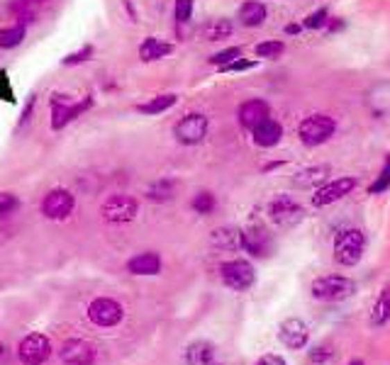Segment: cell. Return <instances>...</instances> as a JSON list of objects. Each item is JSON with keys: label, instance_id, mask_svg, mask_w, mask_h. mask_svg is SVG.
I'll list each match as a JSON object with an SVG mask.
<instances>
[{"label": "cell", "instance_id": "5", "mask_svg": "<svg viewBox=\"0 0 390 365\" xmlns=\"http://www.w3.org/2000/svg\"><path fill=\"white\" fill-rule=\"evenodd\" d=\"M305 217V210L290 198V195H278L269 203V219L278 227H296Z\"/></svg>", "mask_w": 390, "mask_h": 365}, {"label": "cell", "instance_id": "15", "mask_svg": "<svg viewBox=\"0 0 390 365\" xmlns=\"http://www.w3.org/2000/svg\"><path fill=\"white\" fill-rule=\"evenodd\" d=\"M241 248L254 258H264L271 251V237L266 234V229L249 227L246 232H241Z\"/></svg>", "mask_w": 390, "mask_h": 365}, {"label": "cell", "instance_id": "30", "mask_svg": "<svg viewBox=\"0 0 390 365\" xmlns=\"http://www.w3.org/2000/svg\"><path fill=\"white\" fill-rule=\"evenodd\" d=\"M285 51V44L283 42H261V44H256V56L259 59H278L280 54Z\"/></svg>", "mask_w": 390, "mask_h": 365}, {"label": "cell", "instance_id": "7", "mask_svg": "<svg viewBox=\"0 0 390 365\" xmlns=\"http://www.w3.org/2000/svg\"><path fill=\"white\" fill-rule=\"evenodd\" d=\"M76 210V195L66 188H54L44 195L42 200V214L46 219H54V222H61V219H69L71 212Z\"/></svg>", "mask_w": 390, "mask_h": 365}, {"label": "cell", "instance_id": "25", "mask_svg": "<svg viewBox=\"0 0 390 365\" xmlns=\"http://www.w3.org/2000/svg\"><path fill=\"white\" fill-rule=\"evenodd\" d=\"M327 176H330V166L305 168V171H300L296 176V185H300V188H312V185H320V182H325Z\"/></svg>", "mask_w": 390, "mask_h": 365}, {"label": "cell", "instance_id": "20", "mask_svg": "<svg viewBox=\"0 0 390 365\" xmlns=\"http://www.w3.org/2000/svg\"><path fill=\"white\" fill-rule=\"evenodd\" d=\"M210 244L220 251H239L241 248V229L220 227L210 234Z\"/></svg>", "mask_w": 390, "mask_h": 365}, {"label": "cell", "instance_id": "26", "mask_svg": "<svg viewBox=\"0 0 390 365\" xmlns=\"http://www.w3.org/2000/svg\"><path fill=\"white\" fill-rule=\"evenodd\" d=\"M176 95H171V93H164V95H156V98H151L149 103H144V105H139V112L142 114H161V112H166L169 108H173L176 105Z\"/></svg>", "mask_w": 390, "mask_h": 365}, {"label": "cell", "instance_id": "40", "mask_svg": "<svg viewBox=\"0 0 390 365\" xmlns=\"http://www.w3.org/2000/svg\"><path fill=\"white\" fill-rule=\"evenodd\" d=\"M35 103H37V98H35V95H32V98L27 100V105H25V110H22V114H20V122H17V124H20V127L27 122V119H30L32 110H35Z\"/></svg>", "mask_w": 390, "mask_h": 365}, {"label": "cell", "instance_id": "24", "mask_svg": "<svg viewBox=\"0 0 390 365\" xmlns=\"http://www.w3.org/2000/svg\"><path fill=\"white\" fill-rule=\"evenodd\" d=\"M390 321V285H383L378 292L373 309H371V324L373 326H385Z\"/></svg>", "mask_w": 390, "mask_h": 365}, {"label": "cell", "instance_id": "23", "mask_svg": "<svg viewBox=\"0 0 390 365\" xmlns=\"http://www.w3.org/2000/svg\"><path fill=\"white\" fill-rule=\"evenodd\" d=\"M232 32H235V25H232V20H225V17H215V20H210V22H205V25H203V40L220 42V40H227V37H232Z\"/></svg>", "mask_w": 390, "mask_h": 365}, {"label": "cell", "instance_id": "31", "mask_svg": "<svg viewBox=\"0 0 390 365\" xmlns=\"http://www.w3.org/2000/svg\"><path fill=\"white\" fill-rule=\"evenodd\" d=\"M307 358H310L312 365H327L334 360V350L327 348V346H317V348H312L310 353H307Z\"/></svg>", "mask_w": 390, "mask_h": 365}, {"label": "cell", "instance_id": "11", "mask_svg": "<svg viewBox=\"0 0 390 365\" xmlns=\"http://www.w3.org/2000/svg\"><path fill=\"white\" fill-rule=\"evenodd\" d=\"M278 341L290 350H300L310 341V326L298 316H290L278 324Z\"/></svg>", "mask_w": 390, "mask_h": 365}, {"label": "cell", "instance_id": "34", "mask_svg": "<svg viewBox=\"0 0 390 365\" xmlns=\"http://www.w3.org/2000/svg\"><path fill=\"white\" fill-rule=\"evenodd\" d=\"M327 17H330V12H327V8H320V10H315L312 15L305 17V22H303V27H307V30H320V27L327 25Z\"/></svg>", "mask_w": 390, "mask_h": 365}, {"label": "cell", "instance_id": "18", "mask_svg": "<svg viewBox=\"0 0 390 365\" xmlns=\"http://www.w3.org/2000/svg\"><path fill=\"white\" fill-rule=\"evenodd\" d=\"M188 365H215V346L210 341H193L183 353Z\"/></svg>", "mask_w": 390, "mask_h": 365}, {"label": "cell", "instance_id": "33", "mask_svg": "<svg viewBox=\"0 0 390 365\" xmlns=\"http://www.w3.org/2000/svg\"><path fill=\"white\" fill-rule=\"evenodd\" d=\"M20 207V200L15 193H0V217H8Z\"/></svg>", "mask_w": 390, "mask_h": 365}, {"label": "cell", "instance_id": "10", "mask_svg": "<svg viewBox=\"0 0 390 365\" xmlns=\"http://www.w3.org/2000/svg\"><path fill=\"white\" fill-rule=\"evenodd\" d=\"M51 355V343L46 336L42 334H30L20 341L17 346V358L22 360L25 365H42L46 363Z\"/></svg>", "mask_w": 390, "mask_h": 365}, {"label": "cell", "instance_id": "27", "mask_svg": "<svg viewBox=\"0 0 390 365\" xmlns=\"http://www.w3.org/2000/svg\"><path fill=\"white\" fill-rule=\"evenodd\" d=\"M173 190H176L173 180H156L146 188V198H149L151 203H169V200L173 198Z\"/></svg>", "mask_w": 390, "mask_h": 365}, {"label": "cell", "instance_id": "21", "mask_svg": "<svg viewBox=\"0 0 390 365\" xmlns=\"http://www.w3.org/2000/svg\"><path fill=\"white\" fill-rule=\"evenodd\" d=\"M266 15H269V10H266L264 3H259V0H249V3H244V6L239 8L237 20H239L244 27H261L266 20Z\"/></svg>", "mask_w": 390, "mask_h": 365}, {"label": "cell", "instance_id": "37", "mask_svg": "<svg viewBox=\"0 0 390 365\" xmlns=\"http://www.w3.org/2000/svg\"><path fill=\"white\" fill-rule=\"evenodd\" d=\"M90 56H93V46H80L78 51H74V54L66 56L64 66H78V64H83V61H88Z\"/></svg>", "mask_w": 390, "mask_h": 365}, {"label": "cell", "instance_id": "35", "mask_svg": "<svg viewBox=\"0 0 390 365\" xmlns=\"http://www.w3.org/2000/svg\"><path fill=\"white\" fill-rule=\"evenodd\" d=\"M239 56H241V49H239V46H230V49H225V51H217V54L210 59V64L225 66V64H230V61L239 59Z\"/></svg>", "mask_w": 390, "mask_h": 365}, {"label": "cell", "instance_id": "9", "mask_svg": "<svg viewBox=\"0 0 390 365\" xmlns=\"http://www.w3.org/2000/svg\"><path fill=\"white\" fill-rule=\"evenodd\" d=\"M125 316V309L117 300L112 297H98L88 305V319L98 326H117Z\"/></svg>", "mask_w": 390, "mask_h": 365}, {"label": "cell", "instance_id": "8", "mask_svg": "<svg viewBox=\"0 0 390 365\" xmlns=\"http://www.w3.org/2000/svg\"><path fill=\"white\" fill-rule=\"evenodd\" d=\"M137 212H139V203L135 198H130V195H110L101 207L103 219L112 224L132 222L137 217Z\"/></svg>", "mask_w": 390, "mask_h": 365}, {"label": "cell", "instance_id": "2", "mask_svg": "<svg viewBox=\"0 0 390 365\" xmlns=\"http://www.w3.org/2000/svg\"><path fill=\"white\" fill-rule=\"evenodd\" d=\"M366 237L361 229H341L334 237V261L344 268H354L364 256Z\"/></svg>", "mask_w": 390, "mask_h": 365}, {"label": "cell", "instance_id": "14", "mask_svg": "<svg viewBox=\"0 0 390 365\" xmlns=\"http://www.w3.org/2000/svg\"><path fill=\"white\" fill-rule=\"evenodd\" d=\"M93 108V98L85 95V98L76 100L71 105H61V108H51V129H64L69 122H74L76 117L85 112V110Z\"/></svg>", "mask_w": 390, "mask_h": 365}, {"label": "cell", "instance_id": "1", "mask_svg": "<svg viewBox=\"0 0 390 365\" xmlns=\"http://www.w3.org/2000/svg\"><path fill=\"white\" fill-rule=\"evenodd\" d=\"M310 295L320 302H341L356 295V282L344 275H322L312 280Z\"/></svg>", "mask_w": 390, "mask_h": 365}, {"label": "cell", "instance_id": "4", "mask_svg": "<svg viewBox=\"0 0 390 365\" xmlns=\"http://www.w3.org/2000/svg\"><path fill=\"white\" fill-rule=\"evenodd\" d=\"M220 278H222V282H225L227 287L244 292L256 282V271H254V266H251L249 261H244V258H235V261L222 263V266H220Z\"/></svg>", "mask_w": 390, "mask_h": 365}, {"label": "cell", "instance_id": "43", "mask_svg": "<svg viewBox=\"0 0 390 365\" xmlns=\"http://www.w3.org/2000/svg\"><path fill=\"white\" fill-rule=\"evenodd\" d=\"M349 365H364V360H351Z\"/></svg>", "mask_w": 390, "mask_h": 365}, {"label": "cell", "instance_id": "17", "mask_svg": "<svg viewBox=\"0 0 390 365\" xmlns=\"http://www.w3.org/2000/svg\"><path fill=\"white\" fill-rule=\"evenodd\" d=\"M266 117H271V108L266 100H246L239 108V124L246 129H254Z\"/></svg>", "mask_w": 390, "mask_h": 365}, {"label": "cell", "instance_id": "13", "mask_svg": "<svg viewBox=\"0 0 390 365\" xmlns=\"http://www.w3.org/2000/svg\"><path fill=\"white\" fill-rule=\"evenodd\" d=\"M59 355L66 365H90V363H95V348L88 343V341H80V339L66 341V343L61 346Z\"/></svg>", "mask_w": 390, "mask_h": 365}, {"label": "cell", "instance_id": "41", "mask_svg": "<svg viewBox=\"0 0 390 365\" xmlns=\"http://www.w3.org/2000/svg\"><path fill=\"white\" fill-rule=\"evenodd\" d=\"M125 8H127V12H130V15H132V22H137V12H135V8H132L130 0H125Z\"/></svg>", "mask_w": 390, "mask_h": 365}, {"label": "cell", "instance_id": "22", "mask_svg": "<svg viewBox=\"0 0 390 365\" xmlns=\"http://www.w3.org/2000/svg\"><path fill=\"white\" fill-rule=\"evenodd\" d=\"M173 51V44L171 42H164L159 37H149V40L142 42L139 46V59L142 61H159L164 56H169Z\"/></svg>", "mask_w": 390, "mask_h": 365}, {"label": "cell", "instance_id": "28", "mask_svg": "<svg viewBox=\"0 0 390 365\" xmlns=\"http://www.w3.org/2000/svg\"><path fill=\"white\" fill-rule=\"evenodd\" d=\"M25 35H27V30L20 22L12 27H6V30H0V49H15V46H20Z\"/></svg>", "mask_w": 390, "mask_h": 365}, {"label": "cell", "instance_id": "39", "mask_svg": "<svg viewBox=\"0 0 390 365\" xmlns=\"http://www.w3.org/2000/svg\"><path fill=\"white\" fill-rule=\"evenodd\" d=\"M256 365H285V360L280 358V355H275V353H266V355H261V358L256 360Z\"/></svg>", "mask_w": 390, "mask_h": 365}, {"label": "cell", "instance_id": "6", "mask_svg": "<svg viewBox=\"0 0 390 365\" xmlns=\"http://www.w3.org/2000/svg\"><path fill=\"white\" fill-rule=\"evenodd\" d=\"M207 127H210V119L203 112H190L185 117H180L173 127V137L178 139L185 146H193V144H201L207 134Z\"/></svg>", "mask_w": 390, "mask_h": 365}, {"label": "cell", "instance_id": "19", "mask_svg": "<svg viewBox=\"0 0 390 365\" xmlns=\"http://www.w3.org/2000/svg\"><path fill=\"white\" fill-rule=\"evenodd\" d=\"M127 271H130L132 275H156V273H161L159 253H154V251L137 253L135 258L127 261Z\"/></svg>", "mask_w": 390, "mask_h": 365}, {"label": "cell", "instance_id": "29", "mask_svg": "<svg viewBox=\"0 0 390 365\" xmlns=\"http://www.w3.org/2000/svg\"><path fill=\"white\" fill-rule=\"evenodd\" d=\"M190 207H193L198 214H210L212 210L217 207V200L212 193H198L193 198V203H190Z\"/></svg>", "mask_w": 390, "mask_h": 365}, {"label": "cell", "instance_id": "42", "mask_svg": "<svg viewBox=\"0 0 390 365\" xmlns=\"http://www.w3.org/2000/svg\"><path fill=\"white\" fill-rule=\"evenodd\" d=\"M298 30H300V25H288V27H285V32H288V35H296Z\"/></svg>", "mask_w": 390, "mask_h": 365}, {"label": "cell", "instance_id": "38", "mask_svg": "<svg viewBox=\"0 0 390 365\" xmlns=\"http://www.w3.org/2000/svg\"><path fill=\"white\" fill-rule=\"evenodd\" d=\"M254 66H256V61L235 59V61H230V64L220 66V71H225V74H237V71H249V69H254Z\"/></svg>", "mask_w": 390, "mask_h": 365}, {"label": "cell", "instance_id": "32", "mask_svg": "<svg viewBox=\"0 0 390 365\" xmlns=\"http://www.w3.org/2000/svg\"><path fill=\"white\" fill-rule=\"evenodd\" d=\"M173 15L178 25H185V22L193 17V0H176Z\"/></svg>", "mask_w": 390, "mask_h": 365}, {"label": "cell", "instance_id": "16", "mask_svg": "<svg viewBox=\"0 0 390 365\" xmlns=\"http://www.w3.org/2000/svg\"><path fill=\"white\" fill-rule=\"evenodd\" d=\"M251 137H254L256 146L271 148L280 142V137H283V127H280V122H275V119L266 117L264 122H259L254 129H251Z\"/></svg>", "mask_w": 390, "mask_h": 365}, {"label": "cell", "instance_id": "36", "mask_svg": "<svg viewBox=\"0 0 390 365\" xmlns=\"http://www.w3.org/2000/svg\"><path fill=\"white\" fill-rule=\"evenodd\" d=\"M390 188V158L385 161V166H383V171H380V176H378V180L371 185V193H383V190H388Z\"/></svg>", "mask_w": 390, "mask_h": 365}, {"label": "cell", "instance_id": "3", "mask_svg": "<svg viewBox=\"0 0 390 365\" xmlns=\"http://www.w3.org/2000/svg\"><path fill=\"white\" fill-rule=\"evenodd\" d=\"M337 132V119L330 114H310L298 127V137L305 146H320V144L330 142Z\"/></svg>", "mask_w": 390, "mask_h": 365}, {"label": "cell", "instance_id": "12", "mask_svg": "<svg viewBox=\"0 0 390 365\" xmlns=\"http://www.w3.org/2000/svg\"><path fill=\"white\" fill-rule=\"evenodd\" d=\"M356 178H334L332 182H325L315 195H312V207H327L332 203H339L341 198L351 195L356 188Z\"/></svg>", "mask_w": 390, "mask_h": 365}]
</instances>
